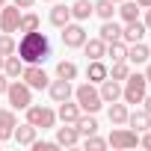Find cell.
<instances>
[{
  "mask_svg": "<svg viewBox=\"0 0 151 151\" xmlns=\"http://www.w3.org/2000/svg\"><path fill=\"white\" fill-rule=\"evenodd\" d=\"M15 53L24 59V65H42L45 59H50L53 47H50V39L42 33V30H33V33H24Z\"/></svg>",
  "mask_w": 151,
  "mask_h": 151,
  "instance_id": "cell-1",
  "label": "cell"
},
{
  "mask_svg": "<svg viewBox=\"0 0 151 151\" xmlns=\"http://www.w3.org/2000/svg\"><path fill=\"white\" fill-rule=\"evenodd\" d=\"M148 92V80H145V74H127V80L122 86V101L124 104H142Z\"/></svg>",
  "mask_w": 151,
  "mask_h": 151,
  "instance_id": "cell-2",
  "label": "cell"
},
{
  "mask_svg": "<svg viewBox=\"0 0 151 151\" xmlns=\"http://www.w3.org/2000/svg\"><path fill=\"white\" fill-rule=\"evenodd\" d=\"M6 98H9V107H12V110H27V107L33 104V89L18 77V80H9Z\"/></svg>",
  "mask_w": 151,
  "mask_h": 151,
  "instance_id": "cell-3",
  "label": "cell"
},
{
  "mask_svg": "<svg viewBox=\"0 0 151 151\" xmlns=\"http://www.w3.org/2000/svg\"><path fill=\"white\" fill-rule=\"evenodd\" d=\"M74 101H77V107L83 110V113H98L101 110V92L92 86V83H80L77 89H74Z\"/></svg>",
  "mask_w": 151,
  "mask_h": 151,
  "instance_id": "cell-4",
  "label": "cell"
},
{
  "mask_svg": "<svg viewBox=\"0 0 151 151\" xmlns=\"http://www.w3.org/2000/svg\"><path fill=\"white\" fill-rule=\"evenodd\" d=\"M27 122H30L33 127H39V130H47V127H53V124H56V113H53L50 107L30 104V107H27Z\"/></svg>",
  "mask_w": 151,
  "mask_h": 151,
  "instance_id": "cell-5",
  "label": "cell"
},
{
  "mask_svg": "<svg viewBox=\"0 0 151 151\" xmlns=\"http://www.w3.org/2000/svg\"><path fill=\"white\" fill-rule=\"evenodd\" d=\"M107 145H113V148H136L139 145V133L133 130V127H124V124H113V133H110V139H107Z\"/></svg>",
  "mask_w": 151,
  "mask_h": 151,
  "instance_id": "cell-6",
  "label": "cell"
},
{
  "mask_svg": "<svg viewBox=\"0 0 151 151\" xmlns=\"http://www.w3.org/2000/svg\"><path fill=\"white\" fill-rule=\"evenodd\" d=\"M59 39H62V45H65V47H71V50H74V47H83V42H86L89 36H86V30H83V24H80V21H77V24H71V21H68V24L62 27Z\"/></svg>",
  "mask_w": 151,
  "mask_h": 151,
  "instance_id": "cell-7",
  "label": "cell"
},
{
  "mask_svg": "<svg viewBox=\"0 0 151 151\" xmlns=\"http://www.w3.org/2000/svg\"><path fill=\"white\" fill-rule=\"evenodd\" d=\"M21 80H24L30 89H47V83H50V77L45 74V68H42V65H24Z\"/></svg>",
  "mask_w": 151,
  "mask_h": 151,
  "instance_id": "cell-8",
  "label": "cell"
},
{
  "mask_svg": "<svg viewBox=\"0 0 151 151\" xmlns=\"http://www.w3.org/2000/svg\"><path fill=\"white\" fill-rule=\"evenodd\" d=\"M18 21H21V9L12 3V6H0V30L3 33H18Z\"/></svg>",
  "mask_w": 151,
  "mask_h": 151,
  "instance_id": "cell-9",
  "label": "cell"
},
{
  "mask_svg": "<svg viewBox=\"0 0 151 151\" xmlns=\"http://www.w3.org/2000/svg\"><path fill=\"white\" fill-rule=\"evenodd\" d=\"M47 92H50V98H53L56 104H62V101L74 98V86H71V80H62V77L50 80V83H47Z\"/></svg>",
  "mask_w": 151,
  "mask_h": 151,
  "instance_id": "cell-10",
  "label": "cell"
},
{
  "mask_svg": "<svg viewBox=\"0 0 151 151\" xmlns=\"http://www.w3.org/2000/svg\"><path fill=\"white\" fill-rule=\"evenodd\" d=\"M142 36H145V24L136 18V21H127L124 27H122V42L124 45H133V42H142Z\"/></svg>",
  "mask_w": 151,
  "mask_h": 151,
  "instance_id": "cell-11",
  "label": "cell"
},
{
  "mask_svg": "<svg viewBox=\"0 0 151 151\" xmlns=\"http://www.w3.org/2000/svg\"><path fill=\"white\" fill-rule=\"evenodd\" d=\"M101 101L104 104H113V101H122V83L119 80H113V77H107V80H101Z\"/></svg>",
  "mask_w": 151,
  "mask_h": 151,
  "instance_id": "cell-12",
  "label": "cell"
},
{
  "mask_svg": "<svg viewBox=\"0 0 151 151\" xmlns=\"http://www.w3.org/2000/svg\"><path fill=\"white\" fill-rule=\"evenodd\" d=\"M80 113H83V110L77 107V101L71 104V98H68V101H62V104H59V110H56V119H59L62 124H74V122L80 119Z\"/></svg>",
  "mask_w": 151,
  "mask_h": 151,
  "instance_id": "cell-13",
  "label": "cell"
},
{
  "mask_svg": "<svg viewBox=\"0 0 151 151\" xmlns=\"http://www.w3.org/2000/svg\"><path fill=\"white\" fill-rule=\"evenodd\" d=\"M127 124L136 133H145V130H151V113L148 110H133V113H127Z\"/></svg>",
  "mask_w": 151,
  "mask_h": 151,
  "instance_id": "cell-14",
  "label": "cell"
},
{
  "mask_svg": "<svg viewBox=\"0 0 151 151\" xmlns=\"http://www.w3.org/2000/svg\"><path fill=\"white\" fill-rule=\"evenodd\" d=\"M56 142L59 148H71V145H77L80 142V133L74 124H65V127H56Z\"/></svg>",
  "mask_w": 151,
  "mask_h": 151,
  "instance_id": "cell-15",
  "label": "cell"
},
{
  "mask_svg": "<svg viewBox=\"0 0 151 151\" xmlns=\"http://www.w3.org/2000/svg\"><path fill=\"white\" fill-rule=\"evenodd\" d=\"M68 9H71V18L74 21H86V18L95 15V3H92V0H74Z\"/></svg>",
  "mask_w": 151,
  "mask_h": 151,
  "instance_id": "cell-16",
  "label": "cell"
},
{
  "mask_svg": "<svg viewBox=\"0 0 151 151\" xmlns=\"http://www.w3.org/2000/svg\"><path fill=\"white\" fill-rule=\"evenodd\" d=\"M83 53H86V59H104L107 56V42L104 39H86Z\"/></svg>",
  "mask_w": 151,
  "mask_h": 151,
  "instance_id": "cell-17",
  "label": "cell"
},
{
  "mask_svg": "<svg viewBox=\"0 0 151 151\" xmlns=\"http://www.w3.org/2000/svg\"><path fill=\"white\" fill-rule=\"evenodd\" d=\"M36 133H39V127H33L30 122H24V124H15V130H12V139H15L18 145H30V142L36 139Z\"/></svg>",
  "mask_w": 151,
  "mask_h": 151,
  "instance_id": "cell-18",
  "label": "cell"
},
{
  "mask_svg": "<svg viewBox=\"0 0 151 151\" xmlns=\"http://www.w3.org/2000/svg\"><path fill=\"white\" fill-rule=\"evenodd\" d=\"M21 71H24V59H21V56H15V53L3 56V74H6L9 80H18Z\"/></svg>",
  "mask_w": 151,
  "mask_h": 151,
  "instance_id": "cell-19",
  "label": "cell"
},
{
  "mask_svg": "<svg viewBox=\"0 0 151 151\" xmlns=\"http://www.w3.org/2000/svg\"><path fill=\"white\" fill-rule=\"evenodd\" d=\"M107 65H104V59H89V65H86V77H89V83H101V80H107Z\"/></svg>",
  "mask_w": 151,
  "mask_h": 151,
  "instance_id": "cell-20",
  "label": "cell"
},
{
  "mask_svg": "<svg viewBox=\"0 0 151 151\" xmlns=\"http://www.w3.org/2000/svg\"><path fill=\"white\" fill-rule=\"evenodd\" d=\"M74 127H77V133L80 136H92V133H98V122H95V113H80V119L74 122Z\"/></svg>",
  "mask_w": 151,
  "mask_h": 151,
  "instance_id": "cell-21",
  "label": "cell"
},
{
  "mask_svg": "<svg viewBox=\"0 0 151 151\" xmlns=\"http://www.w3.org/2000/svg\"><path fill=\"white\" fill-rule=\"evenodd\" d=\"M98 39H104L107 45H110V42H116V39H122V24H119V21H113V18H110V21H104V24H101V30H98Z\"/></svg>",
  "mask_w": 151,
  "mask_h": 151,
  "instance_id": "cell-22",
  "label": "cell"
},
{
  "mask_svg": "<svg viewBox=\"0 0 151 151\" xmlns=\"http://www.w3.org/2000/svg\"><path fill=\"white\" fill-rule=\"evenodd\" d=\"M148 56H151V50H148L142 42H133V45H127V62H133V65H142V62H148Z\"/></svg>",
  "mask_w": 151,
  "mask_h": 151,
  "instance_id": "cell-23",
  "label": "cell"
},
{
  "mask_svg": "<svg viewBox=\"0 0 151 151\" xmlns=\"http://www.w3.org/2000/svg\"><path fill=\"white\" fill-rule=\"evenodd\" d=\"M15 124H18V119H15L12 110H0V139H9Z\"/></svg>",
  "mask_w": 151,
  "mask_h": 151,
  "instance_id": "cell-24",
  "label": "cell"
},
{
  "mask_svg": "<svg viewBox=\"0 0 151 151\" xmlns=\"http://www.w3.org/2000/svg\"><path fill=\"white\" fill-rule=\"evenodd\" d=\"M139 9H142V6L136 3V0H122L116 12H119V15H122V21L127 24V21H136V18H139Z\"/></svg>",
  "mask_w": 151,
  "mask_h": 151,
  "instance_id": "cell-25",
  "label": "cell"
},
{
  "mask_svg": "<svg viewBox=\"0 0 151 151\" xmlns=\"http://www.w3.org/2000/svg\"><path fill=\"white\" fill-rule=\"evenodd\" d=\"M107 116H110V124H127V104L113 101L110 110H107Z\"/></svg>",
  "mask_w": 151,
  "mask_h": 151,
  "instance_id": "cell-26",
  "label": "cell"
},
{
  "mask_svg": "<svg viewBox=\"0 0 151 151\" xmlns=\"http://www.w3.org/2000/svg\"><path fill=\"white\" fill-rule=\"evenodd\" d=\"M68 21H71V9H68V6H62V3H56V6L50 9V24L62 30Z\"/></svg>",
  "mask_w": 151,
  "mask_h": 151,
  "instance_id": "cell-27",
  "label": "cell"
},
{
  "mask_svg": "<svg viewBox=\"0 0 151 151\" xmlns=\"http://www.w3.org/2000/svg\"><path fill=\"white\" fill-rule=\"evenodd\" d=\"M127 74H130V62L127 59H119V62H113L110 65V71H107V77H113V80H127Z\"/></svg>",
  "mask_w": 151,
  "mask_h": 151,
  "instance_id": "cell-28",
  "label": "cell"
},
{
  "mask_svg": "<svg viewBox=\"0 0 151 151\" xmlns=\"http://www.w3.org/2000/svg\"><path fill=\"white\" fill-rule=\"evenodd\" d=\"M116 6L119 3H113V0H95V15L101 21H110V18H116Z\"/></svg>",
  "mask_w": 151,
  "mask_h": 151,
  "instance_id": "cell-29",
  "label": "cell"
},
{
  "mask_svg": "<svg viewBox=\"0 0 151 151\" xmlns=\"http://www.w3.org/2000/svg\"><path fill=\"white\" fill-rule=\"evenodd\" d=\"M39 15L36 12H21V21H18V33H33V30H39Z\"/></svg>",
  "mask_w": 151,
  "mask_h": 151,
  "instance_id": "cell-30",
  "label": "cell"
},
{
  "mask_svg": "<svg viewBox=\"0 0 151 151\" xmlns=\"http://www.w3.org/2000/svg\"><path fill=\"white\" fill-rule=\"evenodd\" d=\"M107 56H110V62H119V59H127V45H124L122 39L110 42V45H107Z\"/></svg>",
  "mask_w": 151,
  "mask_h": 151,
  "instance_id": "cell-31",
  "label": "cell"
},
{
  "mask_svg": "<svg viewBox=\"0 0 151 151\" xmlns=\"http://www.w3.org/2000/svg\"><path fill=\"white\" fill-rule=\"evenodd\" d=\"M56 77H62V80H74V77H77V65L68 62V59H62V62L56 65Z\"/></svg>",
  "mask_w": 151,
  "mask_h": 151,
  "instance_id": "cell-32",
  "label": "cell"
},
{
  "mask_svg": "<svg viewBox=\"0 0 151 151\" xmlns=\"http://www.w3.org/2000/svg\"><path fill=\"white\" fill-rule=\"evenodd\" d=\"M15 39H12V33H0V56H9V53H15Z\"/></svg>",
  "mask_w": 151,
  "mask_h": 151,
  "instance_id": "cell-33",
  "label": "cell"
},
{
  "mask_svg": "<svg viewBox=\"0 0 151 151\" xmlns=\"http://www.w3.org/2000/svg\"><path fill=\"white\" fill-rule=\"evenodd\" d=\"M83 148H86V151H104V148H107V139H101V136H95V133H92V136H86Z\"/></svg>",
  "mask_w": 151,
  "mask_h": 151,
  "instance_id": "cell-34",
  "label": "cell"
},
{
  "mask_svg": "<svg viewBox=\"0 0 151 151\" xmlns=\"http://www.w3.org/2000/svg\"><path fill=\"white\" fill-rule=\"evenodd\" d=\"M30 148H33V151H56V148H59V142H56V139H53V142H45V139H33V142H30Z\"/></svg>",
  "mask_w": 151,
  "mask_h": 151,
  "instance_id": "cell-35",
  "label": "cell"
},
{
  "mask_svg": "<svg viewBox=\"0 0 151 151\" xmlns=\"http://www.w3.org/2000/svg\"><path fill=\"white\" fill-rule=\"evenodd\" d=\"M6 86H9V77L0 71V95H6Z\"/></svg>",
  "mask_w": 151,
  "mask_h": 151,
  "instance_id": "cell-36",
  "label": "cell"
},
{
  "mask_svg": "<svg viewBox=\"0 0 151 151\" xmlns=\"http://www.w3.org/2000/svg\"><path fill=\"white\" fill-rule=\"evenodd\" d=\"M12 3H15V6H18V9H30V6H33V3H36V0H12Z\"/></svg>",
  "mask_w": 151,
  "mask_h": 151,
  "instance_id": "cell-37",
  "label": "cell"
},
{
  "mask_svg": "<svg viewBox=\"0 0 151 151\" xmlns=\"http://www.w3.org/2000/svg\"><path fill=\"white\" fill-rule=\"evenodd\" d=\"M139 145H145V148H151V133H145V136H139Z\"/></svg>",
  "mask_w": 151,
  "mask_h": 151,
  "instance_id": "cell-38",
  "label": "cell"
},
{
  "mask_svg": "<svg viewBox=\"0 0 151 151\" xmlns=\"http://www.w3.org/2000/svg\"><path fill=\"white\" fill-rule=\"evenodd\" d=\"M142 24H145V30H151V6L145 9V21H142Z\"/></svg>",
  "mask_w": 151,
  "mask_h": 151,
  "instance_id": "cell-39",
  "label": "cell"
},
{
  "mask_svg": "<svg viewBox=\"0 0 151 151\" xmlns=\"http://www.w3.org/2000/svg\"><path fill=\"white\" fill-rule=\"evenodd\" d=\"M142 104H145L142 110H148V113H151V95H148V92H145V98H142Z\"/></svg>",
  "mask_w": 151,
  "mask_h": 151,
  "instance_id": "cell-40",
  "label": "cell"
},
{
  "mask_svg": "<svg viewBox=\"0 0 151 151\" xmlns=\"http://www.w3.org/2000/svg\"><path fill=\"white\" fill-rule=\"evenodd\" d=\"M142 74H145V80H148V83H151V62H148V65H145V71H142Z\"/></svg>",
  "mask_w": 151,
  "mask_h": 151,
  "instance_id": "cell-41",
  "label": "cell"
},
{
  "mask_svg": "<svg viewBox=\"0 0 151 151\" xmlns=\"http://www.w3.org/2000/svg\"><path fill=\"white\" fill-rule=\"evenodd\" d=\"M136 3H139L142 9H148V6H151V0H136Z\"/></svg>",
  "mask_w": 151,
  "mask_h": 151,
  "instance_id": "cell-42",
  "label": "cell"
},
{
  "mask_svg": "<svg viewBox=\"0 0 151 151\" xmlns=\"http://www.w3.org/2000/svg\"><path fill=\"white\" fill-rule=\"evenodd\" d=\"M0 71H3V56H0Z\"/></svg>",
  "mask_w": 151,
  "mask_h": 151,
  "instance_id": "cell-43",
  "label": "cell"
},
{
  "mask_svg": "<svg viewBox=\"0 0 151 151\" xmlns=\"http://www.w3.org/2000/svg\"><path fill=\"white\" fill-rule=\"evenodd\" d=\"M3 3H6V0H0V6H3Z\"/></svg>",
  "mask_w": 151,
  "mask_h": 151,
  "instance_id": "cell-44",
  "label": "cell"
},
{
  "mask_svg": "<svg viewBox=\"0 0 151 151\" xmlns=\"http://www.w3.org/2000/svg\"><path fill=\"white\" fill-rule=\"evenodd\" d=\"M113 3H122V0H113Z\"/></svg>",
  "mask_w": 151,
  "mask_h": 151,
  "instance_id": "cell-45",
  "label": "cell"
},
{
  "mask_svg": "<svg viewBox=\"0 0 151 151\" xmlns=\"http://www.w3.org/2000/svg\"><path fill=\"white\" fill-rule=\"evenodd\" d=\"M47 3H50V0H47Z\"/></svg>",
  "mask_w": 151,
  "mask_h": 151,
  "instance_id": "cell-46",
  "label": "cell"
},
{
  "mask_svg": "<svg viewBox=\"0 0 151 151\" xmlns=\"http://www.w3.org/2000/svg\"><path fill=\"white\" fill-rule=\"evenodd\" d=\"M148 50H151V47H148Z\"/></svg>",
  "mask_w": 151,
  "mask_h": 151,
  "instance_id": "cell-47",
  "label": "cell"
}]
</instances>
